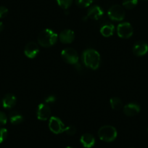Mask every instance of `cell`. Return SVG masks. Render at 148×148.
I'll use <instances>...</instances> for the list:
<instances>
[{"label":"cell","mask_w":148,"mask_h":148,"mask_svg":"<svg viewBox=\"0 0 148 148\" xmlns=\"http://www.w3.org/2000/svg\"><path fill=\"white\" fill-rule=\"evenodd\" d=\"M82 60L87 68L97 70L100 65V55L94 49H86L82 54Z\"/></svg>","instance_id":"1"},{"label":"cell","mask_w":148,"mask_h":148,"mask_svg":"<svg viewBox=\"0 0 148 148\" xmlns=\"http://www.w3.org/2000/svg\"><path fill=\"white\" fill-rule=\"evenodd\" d=\"M58 36L52 30L47 28L43 30L38 36V43L43 47H50L55 45Z\"/></svg>","instance_id":"2"},{"label":"cell","mask_w":148,"mask_h":148,"mask_svg":"<svg viewBox=\"0 0 148 148\" xmlns=\"http://www.w3.org/2000/svg\"><path fill=\"white\" fill-rule=\"evenodd\" d=\"M117 130L112 126H103L98 131V136L101 140L106 142H111L117 137Z\"/></svg>","instance_id":"3"},{"label":"cell","mask_w":148,"mask_h":148,"mask_svg":"<svg viewBox=\"0 0 148 148\" xmlns=\"http://www.w3.org/2000/svg\"><path fill=\"white\" fill-rule=\"evenodd\" d=\"M61 57L65 62L71 65H76L79 62V54L73 48H65L61 52Z\"/></svg>","instance_id":"4"},{"label":"cell","mask_w":148,"mask_h":148,"mask_svg":"<svg viewBox=\"0 0 148 148\" xmlns=\"http://www.w3.org/2000/svg\"><path fill=\"white\" fill-rule=\"evenodd\" d=\"M110 19L113 21H122L125 18V10L122 6L114 5L111 6L108 12Z\"/></svg>","instance_id":"5"},{"label":"cell","mask_w":148,"mask_h":148,"mask_svg":"<svg viewBox=\"0 0 148 148\" xmlns=\"http://www.w3.org/2000/svg\"><path fill=\"white\" fill-rule=\"evenodd\" d=\"M49 128L52 133L55 134H59L65 132L66 127L59 118L52 116L49 119Z\"/></svg>","instance_id":"6"},{"label":"cell","mask_w":148,"mask_h":148,"mask_svg":"<svg viewBox=\"0 0 148 148\" xmlns=\"http://www.w3.org/2000/svg\"><path fill=\"white\" fill-rule=\"evenodd\" d=\"M117 33L122 39H129L133 35V28L129 23H121L118 25Z\"/></svg>","instance_id":"7"},{"label":"cell","mask_w":148,"mask_h":148,"mask_svg":"<svg viewBox=\"0 0 148 148\" xmlns=\"http://www.w3.org/2000/svg\"><path fill=\"white\" fill-rule=\"evenodd\" d=\"M37 119L40 121H47L50 119L51 109L47 103H42L38 106L36 111Z\"/></svg>","instance_id":"8"},{"label":"cell","mask_w":148,"mask_h":148,"mask_svg":"<svg viewBox=\"0 0 148 148\" xmlns=\"http://www.w3.org/2000/svg\"><path fill=\"white\" fill-rule=\"evenodd\" d=\"M39 47L37 45L36 42H28L25 47L24 49V54L25 56L28 58H36L39 53Z\"/></svg>","instance_id":"9"},{"label":"cell","mask_w":148,"mask_h":148,"mask_svg":"<svg viewBox=\"0 0 148 148\" xmlns=\"http://www.w3.org/2000/svg\"><path fill=\"white\" fill-rule=\"evenodd\" d=\"M132 50H133V53L136 56H144L148 52V45L144 41H139L134 45Z\"/></svg>","instance_id":"10"},{"label":"cell","mask_w":148,"mask_h":148,"mask_svg":"<svg viewBox=\"0 0 148 148\" xmlns=\"http://www.w3.org/2000/svg\"><path fill=\"white\" fill-rule=\"evenodd\" d=\"M75 39V34L71 29H65L61 31L59 35V39L63 44L72 43Z\"/></svg>","instance_id":"11"},{"label":"cell","mask_w":148,"mask_h":148,"mask_svg":"<svg viewBox=\"0 0 148 148\" xmlns=\"http://www.w3.org/2000/svg\"><path fill=\"white\" fill-rule=\"evenodd\" d=\"M104 12L102 8L99 6H97V5H95V6H92L89 8L87 12L86 17L89 18H91V19L97 21V20H99L100 18H102Z\"/></svg>","instance_id":"12"},{"label":"cell","mask_w":148,"mask_h":148,"mask_svg":"<svg viewBox=\"0 0 148 148\" xmlns=\"http://www.w3.org/2000/svg\"><path fill=\"white\" fill-rule=\"evenodd\" d=\"M140 111V106L136 102H130L123 107V113L127 116H134Z\"/></svg>","instance_id":"13"},{"label":"cell","mask_w":148,"mask_h":148,"mask_svg":"<svg viewBox=\"0 0 148 148\" xmlns=\"http://www.w3.org/2000/svg\"><path fill=\"white\" fill-rule=\"evenodd\" d=\"M80 142L85 148H92L95 145V138L89 133H85L81 136Z\"/></svg>","instance_id":"14"},{"label":"cell","mask_w":148,"mask_h":148,"mask_svg":"<svg viewBox=\"0 0 148 148\" xmlns=\"http://www.w3.org/2000/svg\"><path fill=\"white\" fill-rule=\"evenodd\" d=\"M17 102V98L12 94H7L2 99V106L5 109H11L13 108Z\"/></svg>","instance_id":"15"},{"label":"cell","mask_w":148,"mask_h":148,"mask_svg":"<svg viewBox=\"0 0 148 148\" xmlns=\"http://www.w3.org/2000/svg\"><path fill=\"white\" fill-rule=\"evenodd\" d=\"M9 119L11 123L14 125H18L22 123L23 121V117L18 111L13 110L10 113Z\"/></svg>","instance_id":"16"},{"label":"cell","mask_w":148,"mask_h":148,"mask_svg":"<svg viewBox=\"0 0 148 148\" xmlns=\"http://www.w3.org/2000/svg\"><path fill=\"white\" fill-rule=\"evenodd\" d=\"M114 32V25L112 23H105L101 27L100 33L103 36L109 37L113 34Z\"/></svg>","instance_id":"17"},{"label":"cell","mask_w":148,"mask_h":148,"mask_svg":"<svg viewBox=\"0 0 148 148\" xmlns=\"http://www.w3.org/2000/svg\"><path fill=\"white\" fill-rule=\"evenodd\" d=\"M110 103L111 108L113 110H119L123 107L122 101L121 100L120 98L116 97H113L111 98L110 100Z\"/></svg>","instance_id":"18"},{"label":"cell","mask_w":148,"mask_h":148,"mask_svg":"<svg viewBox=\"0 0 148 148\" xmlns=\"http://www.w3.org/2000/svg\"><path fill=\"white\" fill-rule=\"evenodd\" d=\"M138 0H123V6L127 10H132L137 5Z\"/></svg>","instance_id":"19"},{"label":"cell","mask_w":148,"mask_h":148,"mask_svg":"<svg viewBox=\"0 0 148 148\" xmlns=\"http://www.w3.org/2000/svg\"><path fill=\"white\" fill-rule=\"evenodd\" d=\"M58 5L62 9L67 10L71 6L73 0H56Z\"/></svg>","instance_id":"20"},{"label":"cell","mask_w":148,"mask_h":148,"mask_svg":"<svg viewBox=\"0 0 148 148\" xmlns=\"http://www.w3.org/2000/svg\"><path fill=\"white\" fill-rule=\"evenodd\" d=\"M93 2V0H76L77 6L82 8H86L90 6Z\"/></svg>","instance_id":"21"},{"label":"cell","mask_w":148,"mask_h":148,"mask_svg":"<svg viewBox=\"0 0 148 148\" xmlns=\"http://www.w3.org/2000/svg\"><path fill=\"white\" fill-rule=\"evenodd\" d=\"M8 130L5 128L0 127V144L2 143L8 136Z\"/></svg>","instance_id":"22"},{"label":"cell","mask_w":148,"mask_h":148,"mask_svg":"<svg viewBox=\"0 0 148 148\" xmlns=\"http://www.w3.org/2000/svg\"><path fill=\"white\" fill-rule=\"evenodd\" d=\"M65 132L68 135L72 136V135H74L76 133V129L75 126H67V127L65 128Z\"/></svg>","instance_id":"23"},{"label":"cell","mask_w":148,"mask_h":148,"mask_svg":"<svg viewBox=\"0 0 148 148\" xmlns=\"http://www.w3.org/2000/svg\"><path fill=\"white\" fill-rule=\"evenodd\" d=\"M8 122V116L4 112L0 111V126H4Z\"/></svg>","instance_id":"24"},{"label":"cell","mask_w":148,"mask_h":148,"mask_svg":"<svg viewBox=\"0 0 148 148\" xmlns=\"http://www.w3.org/2000/svg\"><path fill=\"white\" fill-rule=\"evenodd\" d=\"M8 9L5 6H0V18H4L8 15Z\"/></svg>","instance_id":"25"},{"label":"cell","mask_w":148,"mask_h":148,"mask_svg":"<svg viewBox=\"0 0 148 148\" xmlns=\"http://www.w3.org/2000/svg\"><path fill=\"white\" fill-rule=\"evenodd\" d=\"M55 101H56V98H55V97L53 96V95H50V96L47 97L45 99V102H46L47 104L54 103Z\"/></svg>","instance_id":"26"},{"label":"cell","mask_w":148,"mask_h":148,"mask_svg":"<svg viewBox=\"0 0 148 148\" xmlns=\"http://www.w3.org/2000/svg\"><path fill=\"white\" fill-rule=\"evenodd\" d=\"M4 28H5V26H4L3 23L1 22V21H0V33L2 32V31H3V30H4Z\"/></svg>","instance_id":"27"},{"label":"cell","mask_w":148,"mask_h":148,"mask_svg":"<svg viewBox=\"0 0 148 148\" xmlns=\"http://www.w3.org/2000/svg\"><path fill=\"white\" fill-rule=\"evenodd\" d=\"M65 148H73V147H65Z\"/></svg>","instance_id":"28"},{"label":"cell","mask_w":148,"mask_h":148,"mask_svg":"<svg viewBox=\"0 0 148 148\" xmlns=\"http://www.w3.org/2000/svg\"><path fill=\"white\" fill-rule=\"evenodd\" d=\"M147 130H148V129H147Z\"/></svg>","instance_id":"29"},{"label":"cell","mask_w":148,"mask_h":148,"mask_svg":"<svg viewBox=\"0 0 148 148\" xmlns=\"http://www.w3.org/2000/svg\"><path fill=\"white\" fill-rule=\"evenodd\" d=\"M145 1H146V0H145Z\"/></svg>","instance_id":"30"}]
</instances>
